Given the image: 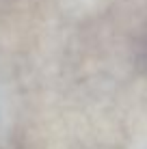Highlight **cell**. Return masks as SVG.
Returning a JSON list of instances; mask_svg holds the SVG:
<instances>
[{
    "label": "cell",
    "instance_id": "cell-1",
    "mask_svg": "<svg viewBox=\"0 0 147 149\" xmlns=\"http://www.w3.org/2000/svg\"><path fill=\"white\" fill-rule=\"evenodd\" d=\"M4 119H7V108H4V100H2V95H0V130H2V125H4Z\"/></svg>",
    "mask_w": 147,
    "mask_h": 149
},
{
    "label": "cell",
    "instance_id": "cell-2",
    "mask_svg": "<svg viewBox=\"0 0 147 149\" xmlns=\"http://www.w3.org/2000/svg\"><path fill=\"white\" fill-rule=\"evenodd\" d=\"M145 149H147V145H145Z\"/></svg>",
    "mask_w": 147,
    "mask_h": 149
}]
</instances>
